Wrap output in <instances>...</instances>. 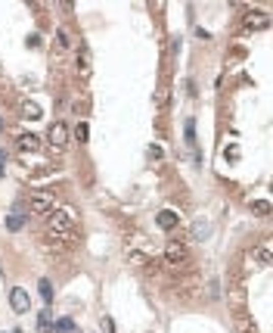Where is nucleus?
I'll return each instance as SVG.
<instances>
[{
  "label": "nucleus",
  "instance_id": "nucleus-1",
  "mask_svg": "<svg viewBox=\"0 0 273 333\" xmlns=\"http://www.w3.org/2000/svg\"><path fill=\"white\" fill-rule=\"evenodd\" d=\"M75 231H78V218L71 209H53L47 215V237L68 243V240H75Z\"/></svg>",
  "mask_w": 273,
  "mask_h": 333
},
{
  "label": "nucleus",
  "instance_id": "nucleus-2",
  "mask_svg": "<svg viewBox=\"0 0 273 333\" xmlns=\"http://www.w3.org/2000/svg\"><path fill=\"white\" fill-rule=\"evenodd\" d=\"M53 209H56V199L50 193H31L28 196V212H34V215H50Z\"/></svg>",
  "mask_w": 273,
  "mask_h": 333
},
{
  "label": "nucleus",
  "instance_id": "nucleus-3",
  "mask_svg": "<svg viewBox=\"0 0 273 333\" xmlns=\"http://www.w3.org/2000/svg\"><path fill=\"white\" fill-rule=\"evenodd\" d=\"M186 255H189V249H186L183 240H168V246H165V262L168 265H183Z\"/></svg>",
  "mask_w": 273,
  "mask_h": 333
},
{
  "label": "nucleus",
  "instance_id": "nucleus-4",
  "mask_svg": "<svg viewBox=\"0 0 273 333\" xmlns=\"http://www.w3.org/2000/svg\"><path fill=\"white\" fill-rule=\"evenodd\" d=\"M10 308H13L16 315H25V312L31 308V296H28V290H22V286H13V290H10Z\"/></svg>",
  "mask_w": 273,
  "mask_h": 333
},
{
  "label": "nucleus",
  "instance_id": "nucleus-5",
  "mask_svg": "<svg viewBox=\"0 0 273 333\" xmlns=\"http://www.w3.org/2000/svg\"><path fill=\"white\" fill-rule=\"evenodd\" d=\"M230 302H233V308H245V280L239 274L230 277Z\"/></svg>",
  "mask_w": 273,
  "mask_h": 333
},
{
  "label": "nucleus",
  "instance_id": "nucleus-6",
  "mask_svg": "<svg viewBox=\"0 0 273 333\" xmlns=\"http://www.w3.org/2000/svg\"><path fill=\"white\" fill-rule=\"evenodd\" d=\"M47 140L53 150H65V143H68V125L65 122H53V128L47 131Z\"/></svg>",
  "mask_w": 273,
  "mask_h": 333
},
{
  "label": "nucleus",
  "instance_id": "nucleus-7",
  "mask_svg": "<svg viewBox=\"0 0 273 333\" xmlns=\"http://www.w3.org/2000/svg\"><path fill=\"white\" fill-rule=\"evenodd\" d=\"M25 221H28V212H25V206H22V203H16V206H13V212H10V218H7V231L19 234V231L25 228Z\"/></svg>",
  "mask_w": 273,
  "mask_h": 333
},
{
  "label": "nucleus",
  "instance_id": "nucleus-8",
  "mask_svg": "<svg viewBox=\"0 0 273 333\" xmlns=\"http://www.w3.org/2000/svg\"><path fill=\"white\" fill-rule=\"evenodd\" d=\"M267 25H270V16L261 13V10L245 13V19H242V28H245V31H261V28H267Z\"/></svg>",
  "mask_w": 273,
  "mask_h": 333
},
{
  "label": "nucleus",
  "instance_id": "nucleus-9",
  "mask_svg": "<svg viewBox=\"0 0 273 333\" xmlns=\"http://www.w3.org/2000/svg\"><path fill=\"white\" fill-rule=\"evenodd\" d=\"M245 265H249V268H264V265H270V246L264 243V246L252 249V252L245 255Z\"/></svg>",
  "mask_w": 273,
  "mask_h": 333
},
{
  "label": "nucleus",
  "instance_id": "nucleus-10",
  "mask_svg": "<svg viewBox=\"0 0 273 333\" xmlns=\"http://www.w3.org/2000/svg\"><path fill=\"white\" fill-rule=\"evenodd\" d=\"M155 225H159L162 231H174V228L180 225V215H177V212H171V209H162L159 215H155Z\"/></svg>",
  "mask_w": 273,
  "mask_h": 333
},
{
  "label": "nucleus",
  "instance_id": "nucleus-11",
  "mask_svg": "<svg viewBox=\"0 0 273 333\" xmlns=\"http://www.w3.org/2000/svg\"><path fill=\"white\" fill-rule=\"evenodd\" d=\"M16 146H19V153H25V156H31V153H37V150H41V140H37L34 134H19V140H16Z\"/></svg>",
  "mask_w": 273,
  "mask_h": 333
},
{
  "label": "nucleus",
  "instance_id": "nucleus-12",
  "mask_svg": "<svg viewBox=\"0 0 273 333\" xmlns=\"http://www.w3.org/2000/svg\"><path fill=\"white\" fill-rule=\"evenodd\" d=\"M90 72H93L90 50H87V47H81V50H78V75H81V78H90Z\"/></svg>",
  "mask_w": 273,
  "mask_h": 333
},
{
  "label": "nucleus",
  "instance_id": "nucleus-13",
  "mask_svg": "<svg viewBox=\"0 0 273 333\" xmlns=\"http://www.w3.org/2000/svg\"><path fill=\"white\" fill-rule=\"evenodd\" d=\"M22 116H25L28 122H37V119H44V109L37 106L34 100H25V103H22Z\"/></svg>",
  "mask_w": 273,
  "mask_h": 333
},
{
  "label": "nucleus",
  "instance_id": "nucleus-14",
  "mask_svg": "<svg viewBox=\"0 0 273 333\" xmlns=\"http://www.w3.org/2000/svg\"><path fill=\"white\" fill-rule=\"evenodd\" d=\"M53 330V312L44 308L41 315H37V333H50Z\"/></svg>",
  "mask_w": 273,
  "mask_h": 333
},
{
  "label": "nucleus",
  "instance_id": "nucleus-15",
  "mask_svg": "<svg viewBox=\"0 0 273 333\" xmlns=\"http://www.w3.org/2000/svg\"><path fill=\"white\" fill-rule=\"evenodd\" d=\"M189 234L196 237V240H205V237L211 234V228H208V221H205V218H199V221H192V228H189Z\"/></svg>",
  "mask_w": 273,
  "mask_h": 333
},
{
  "label": "nucleus",
  "instance_id": "nucleus-16",
  "mask_svg": "<svg viewBox=\"0 0 273 333\" xmlns=\"http://www.w3.org/2000/svg\"><path fill=\"white\" fill-rule=\"evenodd\" d=\"M252 215H261V218L270 215V199H255L252 203Z\"/></svg>",
  "mask_w": 273,
  "mask_h": 333
},
{
  "label": "nucleus",
  "instance_id": "nucleus-17",
  "mask_svg": "<svg viewBox=\"0 0 273 333\" xmlns=\"http://www.w3.org/2000/svg\"><path fill=\"white\" fill-rule=\"evenodd\" d=\"M53 330L56 333H71L75 330V321L71 318H59V321H53Z\"/></svg>",
  "mask_w": 273,
  "mask_h": 333
},
{
  "label": "nucleus",
  "instance_id": "nucleus-18",
  "mask_svg": "<svg viewBox=\"0 0 273 333\" xmlns=\"http://www.w3.org/2000/svg\"><path fill=\"white\" fill-rule=\"evenodd\" d=\"M90 125L87 122H78V128H75V137H78V143H87V137H90V131H87Z\"/></svg>",
  "mask_w": 273,
  "mask_h": 333
},
{
  "label": "nucleus",
  "instance_id": "nucleus-19",
  "mask_svg": "<svg viewBox=\"0 0 273 333\" xmlns=\"http://www.w3.org/2000/svg\"><path fill=\"white\" fill-rule=\"evenodd\" d=\"M41 296H44V302H53V283L47 277H41Z\"/></svg>",
  "mask_w": 273,
  "mask_h": 333
},
{
  "label": "nucleus",
  "instance_id": "nucleus-20",
  "mask_svg": "<svg viewBox=\"0 0 273 333\" xmlns=\"http://www.w3.org/2000/svg\"><path fill=\"white\" fill-rule=\"evenodd\" d=\"M186 140L196 143V122H192V119H186Z\"/></svg>",
  "mask_w": 273,
  "mask_h": 333
},
{
  "label": "nucleus",
  "instance_id": "nucleus-21",
  "mask_svg": "<svg viewBox=\"0 0 273 333\" xmlns=\"http://www.w3.org/2000/svg\"><path fill=\"white\" fill-rule=\"evenodd\" d=\"M162 156H165L162 146H149V159H152V162H162Z\"/></svg>",
  "mask_w": 273,
  "mask_h": 333
},
{
  "label": "nucleus",
  "instance_id": "nucleus-22",
  "mask_svg": "<svg viewBox=\"0 0 273 333\" xmlns=\"http://www.w3.org/2000/svg\"><path fill=\"white\" fill-rule=\"evenodd\" d=\"M56 41H59V44H62V47H71V41H68V34H65V31H62V28H59V31H56Z\"/></svg>",
  "mask_w": 273,
  "mask_h": 333
},
{
  "label": "nucleus",
  "instance_id": "nucleus-23",
  "mask_svg": "<svg viewBox=\"0 0 273 333\" xmlns=\"http://www.w3.org/2000/svg\"><path fill=\"white\" fill-rule=\"evenodd\" d=\"M4 165H7V150L0 146V174H4Z\"/></svg>",
  "mask_w": 273,
  "mask_h": 333
},
{
  "label": "nucleus",
  "instance_id": "nucleus-24",
  "mask_svg": "<svg viewBox=\"0 0 273 333\" xmlns=\"http://www.w3.org/2000/svg\"><path fill=\"white\" fill-rule=\"evenodd\" d=\"M0 131H4V119H0Z\"/></svg>",
  "mask_w": 273,
  "mask_h": 333
},
{
  "label": "nucleus",
  "instance_id": "nucleus-25",
  "mask_svg": "<svg viewBox=\"0 0 273 333\" xmlns=\"http://www.w3.org/2000/svg\"><path fill=\"white\" fill-rule=\"evenodd\" d=\"M0 75H4V65H0Z\"/></svg>",
  "mask_w": 273,
  "mask_h": 333
}]
</instances>
